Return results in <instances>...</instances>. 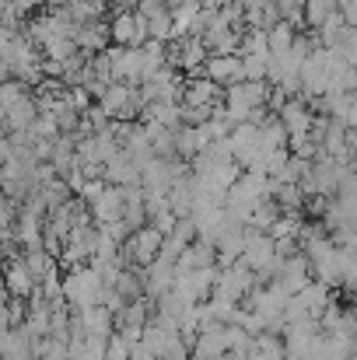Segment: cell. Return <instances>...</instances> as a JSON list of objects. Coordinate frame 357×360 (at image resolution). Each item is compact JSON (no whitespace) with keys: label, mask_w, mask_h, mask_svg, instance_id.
<instances>
[{"label":"cell","mask_w":357,"mask_h":360,"mask_svg":"<svg viewBox=\"0 0 357 360\" xmlns=\"http://www.w3.org/2000/svg\"><path fill=\"white\" fill-rule=\"evenodd\" d=\"M333 7H337V0H308V21L312 25H326L333 18Z\"/></svg>","instance_id":"6da1fadb"}]
</instances>
